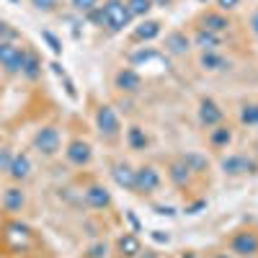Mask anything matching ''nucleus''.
<instances>
[{"label": "nucleus", "instance_id": "obj_5", "mask_svg": "<svg viewBox=\"0 0 258 258\" xmlns=\"http://www.w3.org/2000/svg\"><path fill=\"white\" fill-rule=\"evenodd\" d=\"M160 186V173L153 165H142L137 170V178H135V191L137 194H150Z\"/></svg>", "mask_w": 258, "mask_h": 258}, {"label": "nucleus", "instance_id": "obj_7", "mask_svg": "<svg viewBox=\"0 0 258 258\" xmlns=\"http://www.w3.org/2000/svg\"><path fill=\"white\" fill-rule=\"evenodd\" d=\"M222 170L227 176H243V173H253L255 170V163L245 155H227L222 160Z\"/></svg>", "mask_w": 258, "mask_h": 258}, {"label": "nucleus", "instance_id": "obj_1", "mask_svg": "<svg viewBox=\"0 0 258 258\" xmlns=\"http://www.w3.org/2000/svg\"><path fill=\"white\" fill-rule=\"evenodd\" d=\"M91 21H96V24L106 26L111 34H119L129 26V21H132V13H129L126 3L124 0H106L103 6H98L96 11L88 13Z\"/></svg>", "mask_w": 258, "mask_h": 258}, {"label": "nucleus", "instance_id": "obj_15", "mask_svg": "<svg viewBox=\"0 0 258 258\" xmlns=\"http://www.w3.org/2000/svg\"><path fill=\"white\" fill-rule=\"evenodd\" d=\"M194 44L202 47L204 52H214V49L220 47V34H212L207 29H199L197 34H194Z\"/></svg>", "mask_w": 258, "mask_h": 258}, {"label": "nucleus", "instance_id": "obj_37", "mask_svg": "<svg viewBox=\"0 0 258 258\" xmlns=\"http://www.w3.org/2000/svg\"><path fill=\"white\" fill-rule=\"evenodd\" d=\"M212 258H230L227 253H217V255H212Z\"/></svg>", "mask_w": 258, "mask_h": 258}, {"label": "nucleus", "instance_id": "obj_4", "mask_svg": "<svg viewBox=\"0 0 258 258\" xmlns=\"http://www.w3.org/2000/svg\"><path fill=\"white\" fill-rule=\"evenodd\" d=\"M96 124L101 129V135H106V137H116L119 129H121L119 116H116V111L111 109V106H101V109L96 111Z\"/></svg>", "mask_w": 258, "mask_h": 258}, {"label": "nucleus", "instance_id": "obj_21", "mask_svg": "<svg viewBox=\"0 0 258 258\" xmlns=\"http://www.w3.org/2000/svg\"><path fill=\"white\" fill-rule=\"evenodd\" d=\"M202 68L204 70H225V68H230V62L225 57H220L217 52H204L202 54Z\"/></svg>", "mask_w": 258, "mask_h": 258}, {"label": "nucleus", "instance_id": "obj_27", "mask_svg": "<svg viewBox=\"0 0 258 258\" xmlns=\"http://www.w3.org/2000/svg\"><path fill=\"white\" fill-rule=\"evenodd\" d=\"M73 8H75L78 13H85V16H88L91 11L98 8V0H73Z\"/></svg>", "mask_w": 258, "mask_h": 258}, {"label": "nucleus", "instance_id": "obj_18", "mask_svg": "<svg viewBox=\"0 0 258 258\" xmlns=\"http://www.w3.org/2000/svg\"><path fill=\"white\" fill-rule=\"evenodd\" d=\"M160 34V21H145L142 26L135 29V41H150V39H155Z\"/></svg>", "mask_w": 258, "mask_h": 258}, {"label": "nucleus", "instance_id": "obj_26", "mask_svg": "<svg viewBox=\"0 0 258 258\" xmlns=\"http://www.w3.org/2000/svg\"><path fill=\"white\" fill-rule=\"evenodd\" d=\"M230 140H232V135H230L227 126H214V129H212V145H220V147H222V145H227Z\"/></svg>", "mask_w": 258, "mask_h": 258}, {"label": "nucleus", "instance_id": "obj_33", "mask_svg": "<svg viewBox=\"0 0 258 258\" xmlns=\"http://www.w3.org/2000/svg\"><path fill=\"white\" fill-rule=\"evenodd\" d=\"M44 39L49 41V47H52V52H57V54L62 52V47H59V41H57V39H54L52 34H44Z\"/></svg>", "mask_w": 258, "mask_h": 258}, {"label": "nucleus", "instance_id": "obj_35", "mask_svg": "<svg viewBox=\"0 0 258 258\" xmlns=\"http://www.w3.org/2000/svg\"><path fill=\"white\" fill-rule=\"evenodd\" d=\"M250 29H253V34H258V13H253V18H250Z\"/></svg>", "mask_w": 258, "mask_h": 258}, {"label": "nucleus", "instance_id": "obj_22", "mask_svg": "<svg viewBox=\"0 0 258 258\" xmlns=\"http://www.w3.org/2000/svg\"><path fill=\"white\" fill-rule=\"evenodd\" d=\"M126 142H129V147H132V150H145V147H147V135H145V129H140V126H129Z\"/></svg>", "mask_w": 258, "mask_h": 258}, {"label": "nucleus", "instance_id": "obj_28", "mask_svg": "<svg viewBox=\"0 0 258 258\" xmlns=\"http://www.w3.org/2000/svg\"><path fill=\"white\" fill-rule=\"evenodd\" d=\"M31 6L41 13H52L57 6H59V0H31Z\"/></svg>", "mask_w": 258, "mask_h": 258}, {"label": "nucleus", "instance_id": "obj_16", "mask_svg": "<svg viewBox=\"0 0 258 258\" xmlns=\"http://www.w3.org/2000/svg\"><path fill=\"white\" fill-rule=\"evenodd\" d=\"M165 47H168L170 54H186L188 52V39H186V34L173 31V34L165 36Z\"/></svg>", "mask_w": 258, "mask_h": 258}, {"label": "nucleus", "instance_id": "obj_17", "mask_svg": "<svg viewBox=\"0 0 258 258\" xmlns=\"http://www.w3.org/2000/svg\"><path fill=\"white\" fill-rule=\"evenodd\" d=\"M202 29H207V31H212V34H222L227 26H230V21L222 16V13H207L204 18H202Z\"/></svg>", "mask_w": 258, "mask_h": 258}, {"label": "nucleus", "instance_id": "obj_11", "mask_svg": "<svg viewBox=\"0 0 258 258\" xmlns=\"http://www.w3.org/2000/svg\"><path fill=\"white\" fill-rule=\"evenodd\" d=\"M111 176L116 181V186H121L124 191H135V178H137V170H132V165L126 163H116Z\"/></svg>", "mask_w": 258, "mask_h": 258}, {"label": "nucleus", "instance_id": "obj_9", "mask_svg": "<svg viewBox=\"0 0 258 258\" xmlns=\"http://www.w3.org/2000/svg\"><path fill=\"white\" fill-rule=\"evenodd\" d=\"M116 88L124 91V93H137V91L142 88V78H140V73L129 70V68L119 70V73H116Z\"/></svg>", "mask_w": 258, "mask_h": 258}, {"label": "nucleus", "instance_id": "obj_29", "mask_svg": "<svg viewBox=\"0 0 258 258\" xmlns=\"http://www.w3.org/2000/svg\"><path fill=\"white\" fill-rule=\"evenodd\" d=\"M16 36H18V31L11 24H6V21H0V41H13Z\"/></svg>", "mask_w": 258, "mask_h": 258}, {"label": "nucleus", "instance_id": "obj_38", "mask_svg": "<svg viewBox=\"0 0 258 258\" xmlns=\"http://www.w3.org/2000/svg\"><path fill=\"white\" fill-rule=\"evenodd\" d=\"M183 258H194V255H191V253H188V255H183Z\"/></svg>", "mask_w": 258, "mask_h": 258}, {"label": "nucleus", "instance_id": "obj_32", "mask_svg": "<svg viewBox=\"0 0 258 258\" xmlns=\"http://www.w3.org/2000/svg\"><path fill=\"white\" fill-rule=\"evenodd\" d=\"M238 3H240V0H217L220 11H232V8H238Z\"/></svg>", "mask_w": 258, "mask_h": 258}, {"label": "nucleus", "instance_id": "obj_13", "mask_svg": "<svg viewBox=\"0 0 258 258\" xmlns=\"http://www.w3.org/2000/svg\"><path fill=\"white\" fill-rule=\"evenodd\" d=\"M85 204L93 207V209H103V207L111 204V197L103 186H91L88 191H85Z\"/></svg>", "mask_w": 258, "mask_h": 258}, {"label": "nucleus", "instance_id": "obj_36", "mask_svg": "<svg viewBox=\"0 0 258 258\" xmlns=\"http://www.w3.org/2000/svg\"><path fill=\"white\" fill-rule=\"evenodd\" d=\"M155 3H158V6H168V3H170V0H155Z\"/></svg>", "mask_w": 258, "mask_h": 258}, {"label": "nucleus", "instance_id": "obj_24", "mask_svg": "<svg viewBox=\"0 0 258 258\" xmlns=\"http://www.w3.org/2000/svg\"><path fill=\"white\" fill-rule=\"evenodd\" d=\"M126 8H129V13H132V18L135 16H147L150 8H153V0H126Z\"/></svg>", "mask_w": 258, "mask_h": 258}, {"label": "nucleus", "instance_id": "obj_19", "mask_svg": "<svg viewBox=\"0 0 258 258\" xmlns=\"http://www.w3.org/2000/svg\"><path fill=\"white\" fill-rule=\"evenodd\" d=\"M188 173H191V168L186 165V160H176L173 165H170V170H168L170 181H173L176 186H186L188 183Z\"/></svg>", "mask_w": 258, "mask_h": 258}, {"label": "nucleus", "instance_id": "obj_14", "mask_svg": "<svg viewBox=\"0 0 258 258\" xmlns=\"http://www.w3.org/2000/svg\"><path fill=\"white\" fill-rule=\"evenodd\" d=\"M24 204H26V197H24V191H21L18 186H8L3 191V207L8 212H21Z\"/></svg>", "mask_w": 258, "mask_h": 258}, {"label": "nucleus", "instance_id": "obj_39", "mask_svg": "<svg viewBox=\"0 0 258 258\" xmlns=\"http://www.w3.org/2000/svg\"><path fill=\"white\" fill-rule=\"evenodd\" d=\"M199 3H207V0H199Z\"/></svg>", "mask_w": 258, "mask_h": 258}, {"label": "nucleus", "instance_id": "obj_23", "mask_svg": "<svg viewBox=\"0 0 258 258\" xmlns=\"http://www.w3.org/2000/svg\"><path fill=\"white\" fill-rule=\"evenodd\" d=\"M119 250L124 255H129V258H135L140 253V240L135 238V235H124V238L119 240Z\"/></svg>", "mask_w": 258, "mask_h": 258}, {"label": "nucleus", "instance_id": "obj_31", "mask_svg": "<svg viewBox=\"0 0 258 258\" xmlns=\"http://www.w3.org/2000/svg\"><path fill=\"white\" fill-rule=\"evenodd\" d=\"M11 160H13V155H11V150H8V147H0V168H3V170H8Z\"/></svg>", "mask_w": 258, "mask_h": 258}, {"label": "nucleus", "instance_id": "obj_20", "mask_svg": "<svg viewBox=\"0 0 258 258\" xmlns=\"http://www.w3.org/2000/svg\"><path fill=\"white\" fill-rule=\"evenodd\" d=\"M21 73H24L29 80H36V78L41 75V62H39V57H36V54H31V52H26V57H24V68H21Z\"/></svg>", "mask_w": 258, "mask_h": 258}, {"label": "nucleus", "instance_id": "obj_30", "mask_svg": "<svg viewBox=\"0 0 258 258\" xmlns=\"http://www.w3.org/2000/svg\"><path fill=\"white\" fill-rule=\"evenodd\" d=\"M183 160H186V165H188L191 170H204V168H207V160H204L202 155H186Z\"/></svg>", "mask_w": 258, "mask_h": 258}, {"label": "nucleus", "instance_id": "obj_2", "mask_svg": "<svg viewBox=\"0 0 258 258\" xmlns=\"http://www.w3.org/2000/svg\"><path fill=\"white\" fill-rule=\"evenodd\" d=\"M24 57H26V49H21L13 41H0V68L6 73H21L24 68Z\"/></svg>", "mask_w": 258, "mask_h": 258}, {"label": "nucleus", "instance_id": "obj_6", "mask_svg": "<svg viewBox=\"0 0 258 258\" xmlns=\"http://www.w3.org/2000/svg\"><path fill=\"white\" fill-rule=\"evenodd\" d=\"M230 248H232V253L250 258V255L258 253V235H253V232H238L230 240Z\"/></svg>", "mask_w": 258, "mask_h": 258}, {"label": "nucleus", "instance_id": "obj_25", "mask_svg": "<svg viewBox=\"0 0 258 258\" xmlns=\"http://www.w3.org/2000/svg\"><path fill=\"white\" fill-rule=\"evenodd\" d=\"M240 121L248 124V126H255V124H258V103H245V106H243Z\"/></svg>", "mask_w": 258, "mask_h": 258}, {"label": "nucleus", "instance_id": "obj_34", "mask_svg": "<svg viewBox=\"0 0 258 258\" xmlns=\"http://www.w3.org/2000/svg\"><path fill=\"white\" fill-rule=\"evenodd\" d=\"M106 255V245H93L91 248V258H103Z\"/></svg>", "mask_w": 258, "mask_h": 258}, {"label": "nucleus", "instance_id": "obj_3", "mask_svg": "<svg viewBox=\"0 0 258 258\" xmlns=\"http://www.w3.org/2000/svg\"><path fill=\"white\" fill-rule=\"evenodd\" d=\"M59 132L54 126H41L39 132L34 135V147L39 150L41 155H57V150H59Z\"/></svg>", "mask_w": 258, "mask_h": 258}, {"label": "nucleus", "instance_id": "obj_8", "mask_svg": "<svg viewBox=\"0 0 258 258\" xmlns=\"http://www.w3.org/2000/svg\"><path fill=\"white\" fill-rule=\"evenodd\" d=\"M68 160L73 163V165H88L91 163V158H93V150H91V145L88 142H83V140H73L70 145H68Z\"/></svg>", "mask_w": 258, "mask_h": 258}, {"label": "nucleus", "instance_id": "obj_12", "mask_svg": "<svg viewBox=\"0 0 258 258\" xmlns=\"http://www.w3.org/2000/svg\"><path fill=\"white\" fill-rule=\"evenodd\" d=\"M8 173H11V178H16V181L29 178V173H31V160H29V155H26V153L13 155V160H11V165H8Z\"/></svg>", "mask_w": 258, "mask_h": 258}, {"label": "nucleus", "instance_id": "obj_10", "mask_svg": "<svg viewBox=\"0 0 258 258\" xmlns=\"http://www.w3.org/2000/svg\"><path fill=\"white\" fill-rule=\"evenodd\" d=\"M199 121L204 126H217L222 121V109L217 103H214L212 98H204L202 106H199Z\"/></svg>", "mask_w": 258, "mask_h": 258}]
</instances>
